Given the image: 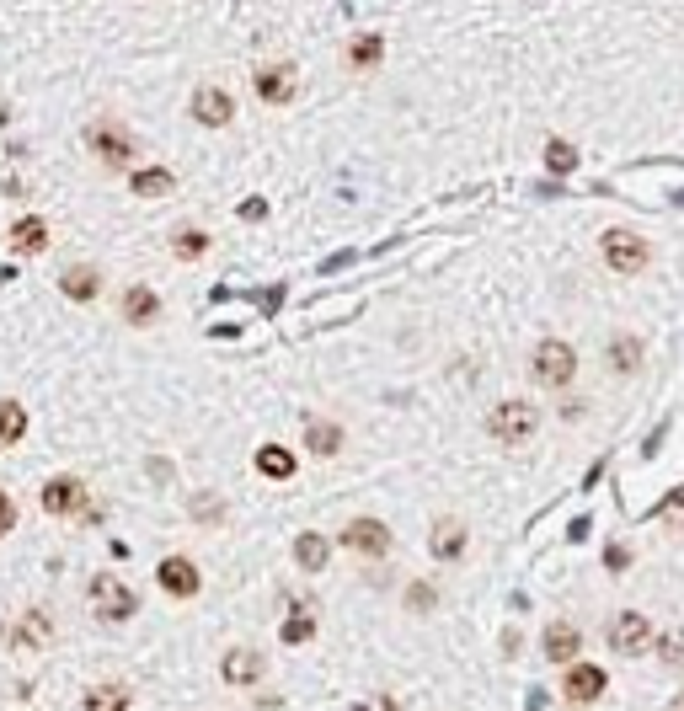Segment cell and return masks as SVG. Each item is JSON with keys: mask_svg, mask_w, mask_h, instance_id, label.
Here are the masks:
<instances>
[{"mask_svg": "<svg viewBox=\"0 0 684 711\" xmlns=\"http://www.w3.org/2000/svg\"><path fill=\"white\" fill-rule=\"evenodd\" d=\"M599 257H604V268L620 273V278H631V273H642L647 262H652V246L642 230H631V225H610L599 236Z\"/></svg>", "mask_w": 684, "mask_h": 711, "instance_id": "obj_1", "label": "cell"}, {"mask_svg": "<svg viewBox=\"0 0 684 711\" xmlns=\"http://www.w3.org/2000/svg\"><path fill=\"white\" fill-rule=\"evenodd\" d=\"M535 428H540V412L530 407V401H519V396L497 401V407L487 412V434H492V444H503V450H519V444H530Z\"/></svg>", "mask_w": 684, "mask_h": 711, "instance_id": "obj_2", "label": "cell"}, {"mask_svg": "<svg viewBox=\"0 0 684 711\" xmlns=\"http://www.w3.org/2000/svg\"><path fill=\"white\" fill-rule=\"evenodd\" d=\"M530 375H535V385H546V391H567L572 375H578V353H572V343H562V337H546V343H535V353H530Z\"/></svg>", "mask_w": 684, "mask_h": 711, "instance_id": "obj_3", "label": "cell"}, {"mask_svg": "<svg viewBox=\"0 0 684 711\" xmlns=\"http://www.w3.org/2000/svg\"><path fill=\"white\" fill-rule=\"evenodd\" d=\"M91 610H97V621L123 626V621H134V615H139V594L123 578L97 573V578H91Z\"/></svg>", "mask_w": 684, "mask_h": 711, "instance_id": "obj_4", "label": "cell"}, {"mask_svg": "<svg viewBox=\"0 0 684 711\" xmlns=\"http://www.w3.org/2000/svg\"><path fill=\"white\" fill-rule=\"evenodd\" d=\"M86 150L107 166V172H129V161L139 156V139L129 129H118V123H91V129H86Z\"/></svg>", "mask_w": 684, "mask_h": 711, "instance_id": "obj_5", "label": "cell"}, {"mask_svg": "<svg viewBox=\"0 0 684 711\" xmlns=\"http://www.w3.org/2000/svg\"><path fill=\"white\" fill-rule=\"evenodd\" d=\"M604 642H610L620 658H642V653H652V647H658V631H652L647 615L620 610V615H610V626H604Z\"/></svg>", "mask_w": 684, "mask_h": 711, "instance_id": "obj_6", "label": "cell"}, {"mask_svg": "<svg viewBox=\"0 0 684 711\" xmlns=\"http://www.w3.org/2000/svg\"><path fill=\"white\" fill-rule=\"evenodd\" d=\"M252 91H257V102H268V107H289L300 97V70L294 65H257Z\"/></svg>", "mask_w": 684, "mask_h": 711, "instance_id": "obj_7", "label": "cell"}, {"mask_svg": "<svg viewBox=\"0 0 684 711\" xmlns=\"http://www.w3.org/2000/svg\"><path fill=\"white\" fill-rule=\"evenodd\" d=\"M38 503L54 519H75V514H86V482L81 476H54V482H43Z\"/></svg>", "mask_w": 684, "mask_h": 711, "instance_id": "obj_8", "label": "cell"}, {"mask_svg": "<svg viewBox=\"0 0 684 711\" xmlns=\"http://www.w3.org/2000/svg\"><path fill=\"white\" fill-rule=\"evenodd\" d=\"M604 690H610V674H604L599 663H572L567 679H562L567 706H594V701H604Z\"/></svg>", "mask_w": 684, "mask_h": 711, "instance_id": "obj_9", "label": "cell"}, {"mask_svg": "<svg viewBox=\"0 0 684 711\" xmlns=\"http://www.w3.org/2000/svg\"><path fill=\"white\" fill-rule=\"evenodd\" d=\"M465 546H471V530H465L460 514H439L428 530V556H439V562H460Z\"/></svg>", "mask_w": 684, "mask_h": 711, "instance_id": "obj_10", "label": "cell"}, {"mask_svg": "<svg viewBox=\"0 0 684 711\" xmlns=\"http://www.w3.org/2000/svg\"><path fill=\"white\" fill-rule=\"evenodd\" d=\"M188 113H193L198 129H230L236 102H230V91H220V86H198L193 102H188Z\"/></svg>", "mask_w": 684, "mask_h": 711, "instance_id": "obj_11", "label": "cell"}, {"mask_svg": "<svg viewBox=\"0 0 684 711\" xmlns=\"http://www.w3.org/2000/svg\"><path fill=\"white\" fill-rule=\"evenodd\" d=\"M155 583H161V594H171V599H198L204 573H198L188 556H166V562L155 567Z\"/></svg>", "mask_w": 684, "mask_h": 711, "instance_id": "obj_12", "label": "cell"}, {"mask_svg": "<svg viewBox=\"0 0 684 711\" xmlns=\"http://www.w3.org/2000/svg\"><path fill=\"white\" fill-rule=\"evenodd\" d=\"M540 653H546L551 663H562V669H572V663H583V631L572 621H551L546 631H540Z\"/></svg>", "mask_w": 684, "mask_h": 711, "instance_id": "obj_13", "label": "cell"}, {"mask_svg": "<svg viewBox=\"0 0 684 711\" xmlns=\"http://www.w3.org/2000/svg\"><path fill=\"white\" fill-rule=\"evenodd\" d=\"M342 546L359 551V556H385L391 551V530L380 519H348L342 524Z\"/></svg>", "mask_w": 684, "mask_h": 711, "instance_id": "obj_14", "label": "cell"}, {"mask_svg": "<svg viewBox=\"0 0 684 711\" xmlns=\"http://www.w3.org/2000/svg\"><path fill=\"white\" fill-rule=\"evenodd\" d=\"M220 674H225V685L246 690V685H257V679L268 674V658H262L257 647H230V653L220 658Z\"/></svg>", "mask_w": 684, "mask_h": 711, "instance_id": "obj_15", "label": "cell"}, {"mask_svg": "<svg viewBox=\"0 0 684 711\" xmlns=\"http://www.w3.org/2000/svg\"><path fill=\"white\" fill-rule=\"evenodd\" d=\"M59 295H65L70 305H91L102 295V273L86 268V262H70V268L59 273Z\"/></svg>", "mask_w": 684, "mask_h": 711, "instance_id": "obj_16", "label": "cell"}, {"mask_svg": "<svg viewBox=\"0 0 684 711\" xmlns=\"http://www.w3.org/2000/svg\"><path fill=\"white\" fill-rule=\"evenodd\" d=\"M6 246H11L17 257L43 252V246H49V225H43V214H17V220H11V230H6Z\"/></svg>", "mask_w": 684, "mask_h": 711, "instance_id": "obj_17", "label": "cell"}, {"mask_svg": "<svg viewBox=\"0 0 684 711\" xmlns=\"http://www.w3.org/2000/svg\"><path fill=\"white\" fill-rule=\"evenodd\" d=\"M123 321H129V327H155V321H161V295H155L150 284H134V289H123Z\"/></svg>", "mask_w": 684, "mask_h": 711, "instance_id": "obj_18", "label": "cell"}, {"mask_svg": "<svg viewBox=\"0 0 684 711\" xmlns=\"http://www.w3.org/2000/svg\"><path fill=\"white\" fill-rule=\"evenodd\" d=\"M129 706H134V690L123 679H102V685H91L81 695V711H129Z\"/></svg>", "mask_w": 684, "mask_h": 711, "instance_id": "obj_19", "label": "cell"}, {"mask_svg": "<svg viewBox=\"0 0 684 711\" xmlns=\"http://www.w3.org/2000/svg\"><path fill=\"white\" fill-rule=\"evenodd\" d=\"M129 193L134 198H166V193H177V172H171V166H139V172H129Z\"/></svg>", "mask_w": 684, "mask_h": 711, "instance_id": "obj_20", "label": "cell"}, {"mask_svg": "<svg viewBox=\"0 0 684 711\" xmlns=\"http://www.w3.org/2000/svg\"><path fill=\"white\" fill-rule=\"evenodd\" d=\"M27 439V407L17 396H0V450H17Z\"/></svg>", "mask_w": 684, "mask_h": 711, "instance_id": "obj_21", "label": "cell"}, {"mask_svg": "<svg viewBox=\"0 0 684 711\" xmlns=\"http://www.w3.org/2000/svg\"><path fill=\"white\" fill-rule=\"evenodd\" d=\"M305 450L310 455H337L342 450V423H332V417H310L305 423Z\"/></svg>", "mask_w": 684, "mask_h": 711, "instance_id": "obj_22", "label": "cell"}, {"mask_svg": "<svg viewBox=\"0 0 684 711\" xmlns=\"http://www.w3.org/2000/svg\"><path fill=\"white\" fill-rule=\"evenodd\" d=\"M294 562H300L305 573H321V567L332 562V540H326V535H316V530L294 535Z\"/></svg>", "mask_w": 684, "mask_h": 711, "instance_id": "obj_23", "label": "cell"}, {"mask_svg": "<svg viewBox=\"0 0 684 711\" xmlns=\"http://www.w3.org/2000/svg\"><path fill=\"white\" fill-rule=\"evenodd\" d=\"M49 637H54V615H43V610H27L22 621H17V647H49Z\"/></svg>", "mask_w": 684, "mask_h": 711, "instance_id": "obj_24", "label": "cell"}, {"mask_svg": "<svg viewBox=\"0 0 684 711\" xmlns=\"http://www.w3.org/2000/svg\"><path fill=\"white\" fill-rule=\"evenodd\" d=\"M610 369L615 375H636L642 369V337H631V332L610 337Z\"/></svg>", "mask_w": 684, "mask_h": 711, "instance_id": "obj_25", "label": "cell"}, {"mask_svg": "<svg viewBox=\"0 0 684 711\" xmlns=\"http://www.w3.org/2000/svg\"><path fill=\"white\" fill-rule=\"evenodd\" d=\"M257 471L268 476V482H289V476H294V455L284 450V444H262V450H257Z\"/></svg>", "mask_w": 684, "mask_h": 711, "instance_id": "obj_26", "label": "cell"}, {"mask_svg": "<svg viewBox=\"0 0 684 711\" xmlns=\"http://www.w3.org/2000/svg\"><path fill=\"white\" fill-rule=\"evenodd\" d=\"M385 59V38H375V33H359L348 43V70H375Z\"/></svg>", "mask_w": 684, "mask_h": 711, "instance_id": "obj_27", "label": "cell"}, {"mask_svg": "<svg viewBox=\"0 0 684 711\" xmlns=\"http://www.w3.org/2000/svg\"><path fill=\"white\" fill-rule=\"evenodd\" d=\"M209 252V236H204V230H177V236H171V257H182V262H198V257H204Z\"/></svg>", "mask_w": 684, "mask_h": 711, "instance_id": "obj_28", "label": "cell"}, {"mask_svg": "<svg viewBox=\"0 0 684 711\" xmlns=\"http://www.w3.org/2000/svg\"><path fill=\"white\" fill-rule=\"evenodd\" d=\"M278 637H284L289 647H305L310 637H316V615H305V610H300V615H289V621H284V631H278Z\"/></svg>", "mask_w": 684, "mask_h": 711, "instance_id": "obj_29", "label": "cell"}, {"mask_svg": "<svg viewBox=\"0 0 684 711\" xmlns=\"http://www.w3.org/2000/svg\"><path fill=\"white\" fill-rule=\"evenodd\" d=\"M546 166H551L556 177H567L572 166H578V150H572L567 139H551V145H546Z\"/></svg>", "mask_w": 684, "mask_h": 711, "instance_id": "obj_30", "label": "cell"}, {"mask_svg": "<svg viewBox=\"0 0 684 711\" xmlns=\"http://www.w3.org/2000/svg\"><path fill=\"white\" fill-rule=\"evenodd\" d=\"M188 514H193V524H220L225 519V503L209 498V492H198V498L188 503Z\"/></svg>", "mask_w": 684, "mask_h": 711, "instance_id": "obj_31", "label": "cell"}, {"mask_svg": "<svg viewBox=\"0 0 684 711\" xmlns=\"http://www.w3.org/2000/svg\"><path fill=\"white\" fill-rule=\"evenodd\" d=\"M433 605H439V589H433V583H407V610L412 615H428Z\"/></svg>", "mask_w": 684, "mask_h": 711, "instance_id": "obj_32", "label": "cell"}, {"mask_svg": "<svg viewBox=\"0 0 684 711\" xmlns=\"http://www.w3.org/2000/svg\"><path fill=\"white\" fill-rule=\"evenodd\" d=\"M658 658H663V669H684V631L658 637Z\"/></svg>", "mask_w": 684, "mask_h": 711, "instance_id": "obj_33", "label": "cell"}, {"mask_svg": "<svg viewBox=\"0 0 684 711\" xmlns=\"http://www.w3.org/2000/svg\"><path fill=\"white\" fill-rule=\"evenodd\" d=\"M11 530H17V498L0 492V535H11Z\"/></svg>", "mask_w": 684, "mask_h": 711, "instance_id": "obj_34", "label": "cell"}, {"mask_svg": "<svg viewBox=\"0 0 684 711\" xmlns=\"http://www.w3.org/2000/svg\"><path fill=\"white\" fill-rule=\"evenodd\" d=\"M353 711H401L396 695H375V701H364V706H353Z\"/></svg>", "mask_w": 684, "mask_h": 711, "instance_id": "obj_35", "label": "cell"}, {"mask_svg": "<svg viewBox=\"0 0 684 711\" xmlns=\"http://www.w3.org/2000/svg\"><path fill=\"white\" fill-rule=\"evenodd\" d=\"M262 214H268V204H262V198H246V204H241V220H262Z\"/></svg>", "mask_w": 684, "mask_h": 711, "instance_id": "obj_36", "label": "cell"}, {"mask_svg": "<svg viewBox=\"0 0 684 711\" xmlns=\"http://www.w3.org/2000/svg\"><path fill=\"white\" fill-rule=\"evenodd\" d=\"M604 562H610V573H620V567H626V562H631V556H626V551H620V546H610V551H604Z\"/></svg>", "mask_w": 684, "mask_h": 711, "instance_id": "obj_37", "label": "cell"}, {"mask_svg": "<svg viewBox=\"0 0 684 711\" xmlns=\"http://www.w3.org/2000/svg\"><path fill=\"white\" fill-rule=\"evenodd\" d=\"M668 711H684V690L674 695V701H668Z\"/></svg>", "mask_w": 684, "mask_h": 711, "instance_id": "obj_38", "label": "cell"}]
</instances>
